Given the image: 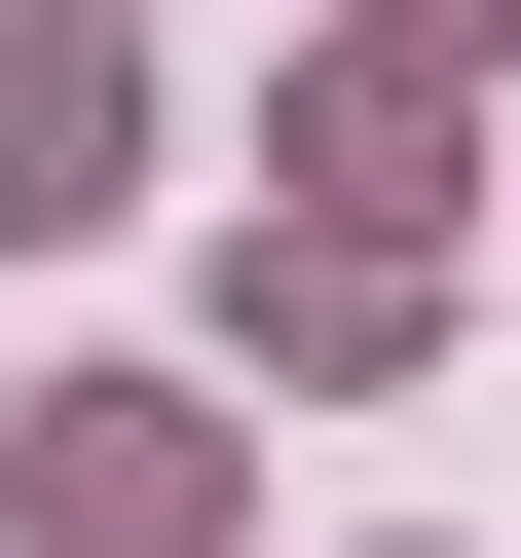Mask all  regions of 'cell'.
<instances>
[{
    "mask_svg": "<svg viewBox=\"0 0 521 558\" xmlns=\"http://www.w3.org/2000/svg\"><path fill=\"white\" fill-rule=\"evenodd\" d=\"M75 186H112V75L38 38V75H0V223H75Z\"/></svg>",
    "mask_w": 521,
    "mask_h": 558,
    "instance_id": "1",
    "label": "cell"
}]
</instances>
